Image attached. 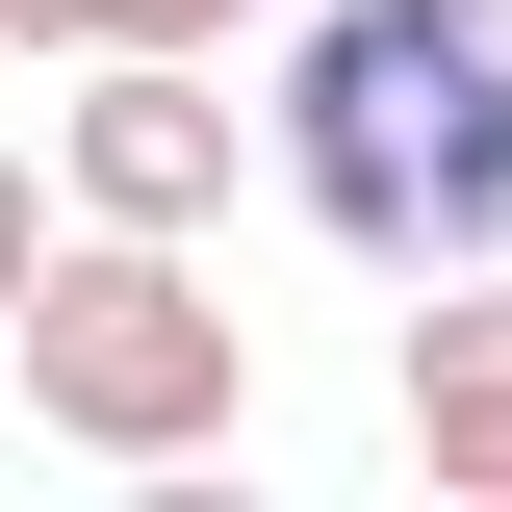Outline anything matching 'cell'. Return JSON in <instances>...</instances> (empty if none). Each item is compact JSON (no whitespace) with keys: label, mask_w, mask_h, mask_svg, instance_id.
Returning a JSON list of instances; mask_svg holds the SVG:
<instances>
[{"label":"cell","mask_w":512,"mask_h":512,"mask_svg":"<svg viewBox=\"0 0 512 512\" xmlns=\"http://www.w3.org/2000/svg\"><path fill=\"white\" fill-rule=\"evenodd\" d=\"M282 205L359 282L512 256V0H282Z\"/></svg>","instance_id":"6da1fadb"},{"label":"cell","mask_w":512,"mask_h":512,"mask_svg":"<svg viewBox=\"0 0 512 512\" xmlns=\"http://www.w3.org/2000/svg\"><path fill=\"white\" fill-rule=\"evenodd\" d=\"M0 359H26V436H77V461H205L256 410V308L205 282V231H52Z\"/></svg>","instance_id":"7a4b0ae2"},{"label":"cell","mask_w":512,"mask_h":512,"mask_svg":"<svg viewBox=\"0 0 512 512\" xmlns=\"http://www.w3.org/2000/svg\"><path fill=\"white\" fill-rule=\"evenodd\" d=\"M231 154H282V128H231V52H77L52 103L77 231H231Z\"/></svg>","instance_id":"3957f363"},{"label":"cell","mask_w":512,"mask_h":512,"mask_svg":"<svg viewBox=\"0 0 512 512\" xmlns=\"http://www.w3.org/2000/svg\"><path fill=\"white\" fill-rule=\"evenodd\" d=\"M384 410H410V461H436L461 512H512V256L410 282V359H384Z\"/></svg>","instance_id":"277c9868"},{"label":"cell","mask_w":512,"mask_h":512,"mask_svg":"<svg viewBox=\"0 0 512 512\" xmlns=\"http://www.w3.org/2000/svg\"><path fill=\"white\" fill-rule=\"evenodd\" d=\"M231 26H282V0H77V52H231Z\"/></svg>","instance_id":"5b68a950"},{"label":"cell","mask_w":512,"mask_h":512,"mask_svg":"<svg viewBox=\"0 0 512 512\" xmlns=\"http://www.w3.org/2000/svg\"><path fill=\"white\" fill-rule=\"evenodd\" d=\"M52 231H77V180H26V128H0V308L52 282Z\"/></svg>","instance_id":"8992f818"},{"label":"cell","mask_w":512,"mask_h":512,"mask_svg":"<svg viewBox=\"0 0 512 512\" xmlns=\"http://www.w3.org/2000/svg\"><path fill=\"white\" fill-rule=\"evenodd\" d=\"M0 52H77V0H0Z\"/></svg>","instance_id":"52a82bcc"}]
</instances>
